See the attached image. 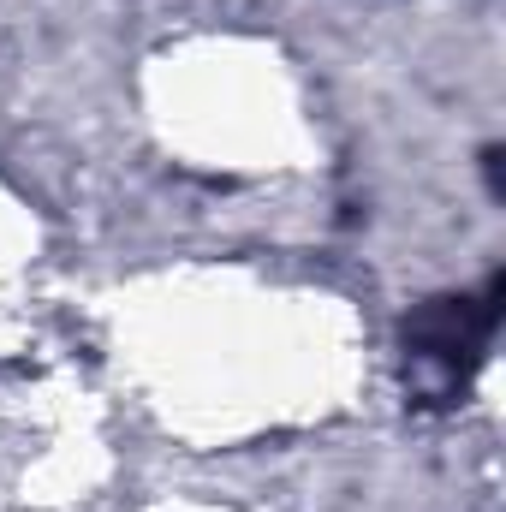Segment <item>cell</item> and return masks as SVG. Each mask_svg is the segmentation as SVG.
<instances>
[{
    "label": "cell",
    "mask_w": 506,
    "mask_h": 512,
    "mask_svg": "<svg viewBox=\"0 0 506 512\" xmlns=\"http://www.w3.org/2000/svg\"><path fill=\"white\" fill-rule=\"evenodd\" d=\"M501 161H506V149H501V143H489V149H483V173H489V191H495V197H506V173H501Z\"/></svg>",
    "instance_id": "cell-2"
},
{
    "label": "cell",
    "mask_w": 506,
    "mask_h": 512,
    "mask_svg": "<svg viewBox=\"0 0 506 512\" xmlns=\"http://www.w3.org/2000/svg\"><path fill=\"white\" fill-rule=\"evenodd\" d=\"M501 298L506 280L495 274L477 298H429L411 322H405V364H411V382L429 405H447L459 399L465 382L477 376V364L489 358V340L501 328Z\"/></svg>",
    "instance_id": "cell-1"
}]
</instances>
